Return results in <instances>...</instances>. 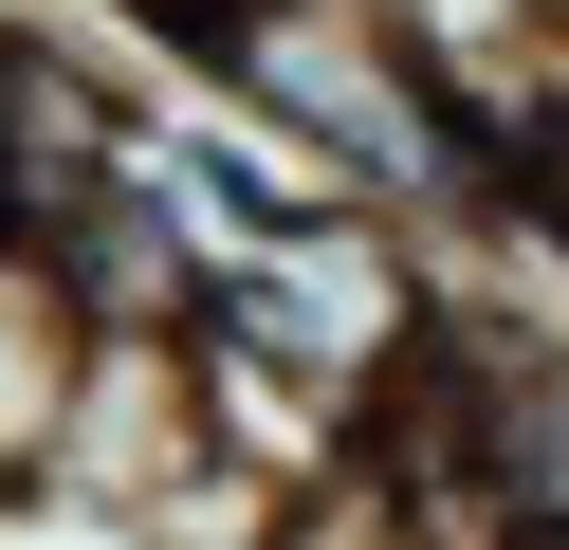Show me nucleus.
<instances>
[{
    "label": "nucleus",
    "instance_id": "obj_1",
    "mask_svg": "<svg viewBox=\"0 0 569 550\" xmlns=\"http://www.w3.org/2000/svg\"><path fill=\"white\" fill-rule=\"evenodd\" d=\"M129 19L184 56L202 110L295 147L331 202H368V220L478 202V92L405 0H129Z\"/></svg>",
    "mask_w": 569,
    "mask_h": 550
},
{
    "label": "nucleus",
    "instance_id": "obj_2",
    "mask_svg": "<svg viewBox=\"0 0 569 550\" xmlns=\"http://www.w3.org/2000/svg\"><path fill=\"white\" fill-rule=\"evenodd\" d=\"M441 293H459V276H422V239H405V220L331 202V220H295V239L221 257V276H202V330H184V349L221 367V386H276V403H312L331 440H368V403L422 367Z\"/></svg>",
    "mask_w": 569,
    "mask_h": 550
},
{
    "label": "nucleus",
    "instance_id": "obj_3",
    "mask_svg": "<svg viewBox=\"0 0 569 550\" xmlns=\"http://www.w3.org/2000/svg\"><path fill=\"white\" fill-rule=\"evenodd\" d=\"M148 166V73L92 56L74 19H0V239L38 257L74 202H111V183Z\"/></svg>",
    "mask_w": 569,
    "mask_h": 550
},
{
    "label": "nucleus",
    "instance_id": "obj_4",
    "mask_svg": "<svg viewBox=\"0 0 569 550\" xmlns=\"http://www.w3.org/2000/svg\"><path fill=\"white\" fill-rule=\"evenodd\" d=\"M184 477H202V367L184 349H74V422H56V477H38V496L148 532Z\"/></svg>",
    "mask_w": 569,
    "mask_h": 550
},
{
    "label": "nucleus",
    "instance_id": "obj_5",
    "mask_svg": "<svg viewBox=\"0 0 569 550\" xmlns=\"http://www.w3.org/2000/svg\"><path fill=\"white\" fill-rule=\"evenodd\" d=\"M148 183L202 220V257H258V239H295V220H331V183H312L295 147H258L239 110H148Z\"/></svg>",
    "mask_w": 569,
    "mask_h": 550
},
{
    "label": "nucleus",
    "instance_id": "obj_6",
    "mask_svg": "<svg viewBox=\"0 0 569 550\" xmlns=\"http://www.w3.org/2000/svg\"><path fill=\"white\" fill-rule=\"evenodd\" d=\"M56 422H74V312L19 239H0V496H38L56 477Z\"/></svg>",
    "mask_w": 569,
    "mask_h": 550
}]
</instances>
